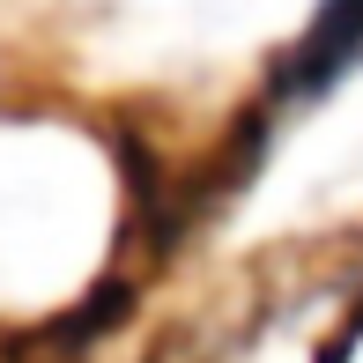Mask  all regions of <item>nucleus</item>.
<instances>
[{
	"label": "nucleus",
	"mask_w": 363,
	"mask_h": 363,
	"mask_svg": "<svg viewBox=\"0 0 363 363\" xmlns=\"http://www.w3.org/2000/svg\"><path fill=\"white\" fill-rule=\"evenodd\" d=\"M363 67V0H319V15L304 23V38L274 60L267 74V111H296L334 96L341 82Z\"/></svg>",
	"instance_id": "f257e3e1"
}]
</instances>
